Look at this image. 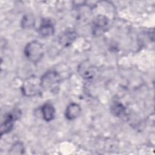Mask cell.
<instances>
[{
	"label": "cell",
	"instance_id": "cell-1",
	"mask_svg": "<svg viewBox=\"0 0 155 155\" xmlns=\"http://www.w3.org/2000/svg\"><path fill=\"white\" fill-rule=\"evenodd\" d=\"M42 89L51 92H56L58 90L61 81V76L55 71L46 72L40 78Z\"/></svg>",
	"mask_w": 155,
	"mask_h": 155
},
{
	"label": "cell",
	"instance_id": "cell-2",
	"mask_svg": "<svg viewBox=\"0 0 155 155\" xmlns=\"http://www.w3.org/2000/svg\"><path fill=\"white\" fill-rule=\"evenodd\" d=\"M44 54V51L42 45L36 41L29 42L24 48L25 57L33 63L38 62L42 58Z\"/></svg>",
	"mask_w": 155,
	"mask_h": 155
},
{
	"label": "cell",
	"instance_id": "cell-3",
	"mask_svg": "<svg viewBox=\"0 0 155 155\" xmlns=\"http://www.w3.org/2000/svg\"><path fill=\"white\" fill-rule=\"evenodd\" d=\"M41 89V79L36 77H30L26 79L22 86V93L28 97L38 94Z\"/></svg>",
	"mask_w": 155,
	"mask_h": 155
},
{
	"label": "cell",
	"instance_id": "cell-4",
	"mask_svg": "<svg viewBox=\"0 0 155 155\" xmlns=\"http://www.w3.org/2000/svg\"><path fill=\"white\" fill-rule=\"evenodd\" d=\"M108 20L107 17L99 15L96 16L92 23L91 31L93 35L99 36L103 35L108 29Z\"/></svg>",
	"mask_w": 155,
	"mask_h": 155
},
{
	"label": "cell",
	"instance_id": "cell-5",
	"mask_svg": "<svg viewBox=\"0 0 155 155\" xmlns=\"http://www.w3.org/2000/svg\"><path fill=\"white\" fill-rule=\"evenodd\" d=\"M78 71L79 74L86 79H92L95 75V67L89 62L84 61L78 67Z\"/></svg>",
	"mask_w": 155,
	"mask_h": 155
},
{
	"label": "cell",
	"instance_id": "cell-6",
	"mask_svg": "<svg viewBox=\"0 0 155 155\" xmlns=\"http://www.w3.org/2000/svg\"><path fill=\"white\" fill-rule=\"evenodd\" d=\"M76 33L72 30H67L58 37L59 43L63 47L69 46L76 39Z\"/></svg>",
	"mask_w": 155,
	"mask_h": 155
},
{
	"label": "cell",
	"instance_id": "cell-7",
	"mask_svg": "<svg viewBox=\"0 0 155 155\" xmlns=\"http://www.w3.org/2000/svg\"><path fill=\"white\" fill-rule=\"evenodd\" d=\"M15 115L8 113L5 115L4 119L2 120L1 125V135L2 136L4 134L8 133L10 132L13 127L14 121L15 120Z\"/></svg>",
	"mask_w": 155,
	"mask_h": 155
},
{
	"label": "cell",
	"instance_id": "cell-8",
	"mask_svg": "<svg viewBox=\"0 0 155 155\" xmlns=\"http://www.w3.org/2000/svg\"><path fill=\"white\" fill-rule=\"evenodd\" d=\"M54 32V27L51 22L48 19L42 20L38 28L39 34L43 37H47L51 36Z\"/></svg>",
	"mask_w": 155,
	"mask_h": 155
},
{
	"label": "cell",
	"instance_id": "cell-9",
	"mask_svg": "<svg viewBox=\"0 0 155 155\" xmlns=\"http://www.w3.org/2000/svg\"><path fill=\"white\" fill-rule=\"evenodd\" d=\"M81 107L76 103L70 104L65 110V116L66 118L70 120H74L77 118L81 114Z\"/></svg>",
	"mask_w": 155,
	"mask_h": 155
},
{
	"label": "cell",
	"instance_id": "cell-10",
	"mask_svg": "<svg viewBox=\"0 0 155 155\" xmlns=\"http://www.w3.org/2000/svg\"><path fill=\"white\" fill-rule=\"evenodd\" d=\"M41 111L43 119L45 121L49 122L54 119L55 115V110L54 107L50 103H45L44 105H43Z\"/></svg>",
	"mask_w": 155,
	"mask_h": 155
},
{
	"label": "cell",
	"instance_id": "cell-11",
	"mask_svg": "<svg viewBox=\"0 0 155 155\" xmlns=\"http://www.w3.org/2000/svg\"><path fill=\"white\" fill-rule=\"evenodd\" d=\"M111 113L114 116L117 117H119V116H121L124 113L125 111V108L122 104L118 102H115L112 104L111 107Z\"/></svg>",
	"mask_w": 155,
	"mask_h": 155
},
{
	"label": "cell",
	"instance_id": "cell-12",
	"mask_svg": "<svg viewBox=\"0 0 155 155\" xmlns=\"http://www.w3.org/2000/svg\"><path fill=\"white\" fill-rule=\"evenodd\" d=\"M24 148L23 144L21 142L15 143L10 149V153L12 154H22L24 153Z\"/></svg>",
	"mask_w": 155,
	"mask_h": 155
},
{
	"label": "cell",
	"instance_id": "cell-13",
	"mask_svg": "<svg viewBox=\"0 0 155 155\" xmlns=\"http://www.w3.org/2000/svg\"><path fill=\"white\" fill-rule=\"evenodd\" d=\"M33 24V19H30V18L27 17L24 18V19L22 20V25L24 26V27H30L31 25Z\"/></svg>",
	"mask_w": 155,
	"mask_h": 155
}]
</instances>
